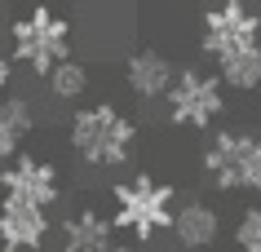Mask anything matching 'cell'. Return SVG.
I'll use <instances>...</instances> for the list:
<instances>
[{"label": "cell", "instance_id": "1", "mask_svg": "<svg viewBox=\"0 0 261 252\" xmlns=\"http://www.w3.org/2000/svg\"><path fill=\"white\" fill-rule=\"evenodd\" d=\"M67 142L84 164L93 168H120L133 159L138 146V124L115 106V102H89L80 111H71Z\"/></svg>", "mask_w": 261, "mask_h": 252}, {"label": "cell", "instance_id": "2", "mask_svg": "<svg viewBox=\"0 0 261 252\" xmlns=\"http://www.w3.org/2000/svg\"><path fill=\"white\" fill-rule=\"evenodd\" d=\"M173 212H177V190L151 173H138L128 182L111 186V226L142 243L173 230Z\"/></svg>", "mask_w": 261, "mask_h": 252}, {"label": "cell", "instance_id": "3", "mask_svg": "<svg viewBox=\"0 0 261 252\" xmlns=\"http://www.w3.org/2000/svg\"><path fill=\"white\" fill-rule=\"evenodd\" d=\"M9 49L14 62L31 67L36 75H49L58 62L71 58V18H62L49 5H36L22 18H14L9 27Z\"/></svg>", "mask_w": 261, "mask_h": 252}, {"label": "cell", "instance_id": "4", "mask_svg": "<svg viewBox=\"0 0 261 252\" xmlns=\"http://www.w3.org/2000/svg\"><path fill=\"white\" fill-rule=\"evenodd\" d=\"M204 177L217 186V190L261 195V137L217 133V137L204 146Z\"/></svg>", "mask_w": 261, "mask_h": 252}, {"label": "cell", "instance_id": "5", "mask_svg": "<svg viewBox=\"0 0 261 252\" xmlns=\"http://www.w3.org/2000/svg\"><path fill=\"white\" fill-rule=\"evenodd\" d=\"M164 102H168V124L213 128L221 120V111H226V84L217 80V71L186 67V71H177Z\"/></svg>", "mask_w": 261, "mask_h": 252}, {"label": "cell", "instance_id": "6", "mask_svg": "<svg viewBox=\"0 0 261 252\" xmlns=\"http://www.w3.org/2000/svg\"><path fill=\"white\" fill-rule=\"evenodd\" d=\"M244 44H261V14L244 0H221L199 18V53L204 58H226Z\"/></svg>", "mask_w": 261, "mask_h": 252}, {"label": "cell", "instance_id": "7", "mask_svg": "<svg viewBox=\"0 0 261 252\" xmlns=\"http://www.w3.org/2000/svg\"><path fill=\"white\" fill-rule=\"evenodd\" d=\"M0 190L5 199H18V204H36V208H54L62 199V177L49 159H36V155H18L9 168H0Z\"/></svg>", "mask_w": 261, "mask_h": 252}, {"label": "cell", "instance_id": "8", "mask_svg": "<svg viewBox=\"0 0 261 252\" xmlns=\"http://www.w3.org/2000/svg\"><path fill=\"white\" fill-rule=\"evenodd\" d=\"M173 80H177V71H173V62H168V53H160L155 44L133 49L128 62H124V84H128V93H133L138 102H160V98H168Z\"/></svg>", "mask_w": 261, "mask_h": 252}, {"label": "cell", "instance_id": "9", "mask_svg": "<svg viewBox=\"0 0 261 252\" xmlns=\"http://www.w3.org/2000/svg\"><path fill=\"white\" fill-rule=\"evenodd\" d=\"M49 212L36 204H18V199H0V243L9 252H40L49 239Z\"/></svg>", "mask_w": 261, "mask_h": 252}, {"label": "cell", "instance_id": "10", "mask_svg": "<svg viewBox=\"0 0 261 252\" xmlns=\"http://www.w3.org/2000/svg\"><path fill=\"white\" fill-rule=\"evenodd\" d=\"M168 235L177 239V248L186 252H204L213 248L221 239V217L213 204H204V199H191V204H181L177 212H173V230Z\"/></svg>", "mask_w": 261, "mask_h": 252}, {"label": "cell", "instance_id": "11", "mask_svg": "<svg viewBox=\"0 0 261 252\" xmlns=\"http://www.w3.org/2000/svg\"><path fill=\"white\" fill-rule=\"evenodd\" d=\"M115 248V226L107 212L80 208L62 221V252H111Z\"/></svg>", "mask_w": 261, "mask_h": 252}, {"label": "cell", "instance_id": "12", "mask_svg": "<svg viewBox=\"0 0 261 252\" xmlns=\"http://www.w3.org/2000/svg\"><path fill=\"white\" fill-rule=\"evenodd\" d=\"M36 128V106L27 98H0V168H9Z\"/></svg>", "mask_w": 261, "mask_h": 252}, {"label": "cell", "instance_id": "13", "mask_svg": "<svg viewBox=\"0 0 261 252\" xmlns=\"http://www.w3.org/2000/svg\"><path fill=\"white\" fill-rule=\"evenodd\" d=\"M213 67H217V80L226 84V89L252 93V89L261 84V44H244V49H234V53L217 58Z\"/></svg>", "mask_w": 261, "mask_h": 252}, {"label": "cell", "instance_id": "14", "mask_svg": "<svg viewBox=\"0 0 261 252\" xmlns=\"http://www.w3.org/2000/svg\"><path fill=\"white\" fill-rule=\"evenodd\" d=\"M44 84H49V93H54L58 102H80L84 93H89V67L75 62V58H67V62H58V67L44 75Z\"/></svg>", "mask_w": 261, "mask_h": 252}, {"label": "cell", "instance_id": "15", "mask_svg": "<svg viewBox=\"0 0 261 252\" xmlns=\"http://www.w3.org/2000/svg\"><path fill=\"white\" fill-rule=\"evenodd\" d=\"M234 248L239 252H261V204L239 212V221H234Z\"/></svg>", "mask_w": 261, "mask_h": 252}, {"label": "cell", "instance_id": "16", "mask_svg": "<svg viewBox=\"0 0 261 252\" xmlns=\"http://www.w3.org/2000/svg\"><path fill=\"white\" fill-rule=\"evenodd\" d=\"M9 84H14V58H9V53H0V93H5Z\"/></svg>", "mask_w": 261, "mask_h": 252}, {"label": "cell", "instance_id": "17", "mask_svg": "<svg viewBox=\"0 0 261 252\" xmlns=\"http://www.w3.org/2000/svg\"><path fill=\"white\" fill-rule=\"evenodd\" d=\"M111 252H142V248H133V243H115Z\"/></svg>", "mask_w": 261, "mask_h": 252}, {"label": "cell", "instance_id": "18", "mask_svg": "<svg viewBox=\"0 0 261 252\" xmlns=\"http://www.w3.org/2000/svg\"><path fill=\"white\" fill-rule=\"evenodd\" d=\"M0 252H9V248H5V243H0Z\"/></svg>", "mask_w": 261, "mask_h": 252}]
</instances>
